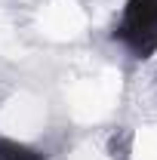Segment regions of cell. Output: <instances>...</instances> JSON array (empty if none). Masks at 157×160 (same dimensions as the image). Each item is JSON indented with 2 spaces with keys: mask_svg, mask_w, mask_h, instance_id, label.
<instances>
[{
  "mask_svg": "<svg viewBox=\"0 0 157 160\" xmlns=\"http://www.w3.org/2000/svg\"><path fill=\"white\" fill-rule=\"evenodd\" d=\"M117 37L148 59L157 49V0H126Z\"/></svg>",
  "mask_w": 157,
  "mask_h": 160,
  "instance_id": "6da1fadb",
  "label": "cell"
},
{
  "mask_svg": "<svg viewBox=\"0 0 157 160\" xmlns=\"http://www.w3.org/2000/svg\"><path fill=\"white\" fill-rule=\"evenodd\" d=\"M0 160H43V154H37L34 148H28L22 142L0 139Z\"/></svg>",
  "mask_w": 157,
  "mask_h": 160,
  "instance_id": "7a4b0ae2",
  "label": "cell"
}]
</instances>
